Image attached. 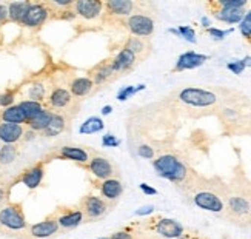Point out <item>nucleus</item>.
I'll return each instance as SVG.
<instances>
[{"instance_id":"1","label":"nucleus","mask_w":251,"mask_h":239,"mask_svg":"<svg viewBox=\"0 0 251 239\" xmlns=\"http://www.w3.org/2000/svg\"><path fill=\"white\" fill-rule=\"evenodd\" d=\"M225 216L237 225H251V184L247 179L226 184Z\"/></svg>"},{"instance_id":"2","label":"nucleus","mask_w":251,"mask_h":239,"mask_svg":"<svg viewBox=\"0 0 251 239\" xmlns=\"http://www.w3.org/2000/svg\"><path fill=\"white\" fill-rule=\"evenodd\" d=\"M191 193V202L198 209L210 212L214 214H225V190L226 184L216 186V184L206 182L203 184H191L188 187Z\"/></svg>"},{"instance_id":"3","label":"nucleus","mask_w":251,"mask_h":239,"mask_svg":"<svg viewBox=\"0 0 251 239\" xmlns=\"http://www.w3.org/2000/svg\"><path fill=\"white\" fill-rule=\"evenodd\" d=\"M152 168L156 170L157 176L167 179L176 186H191V170L185 162L176 155L165 153L154 158L152 160Z\"/></svg>"},{"instance_id":"4","label":"nucleus","mask_w":251,"mask_h":239,"mask_svg":"<svg viewBox=\"0 0 251 239\" xmlns=\"http://www.w3.org/2000/svg\"><path fill=\"white\" fill-rule=\"evenodd\" d=\"M28 221L24 207L19 202H6L0 205V233L6 236H16L28 229Z\"/></svg>"},{"instance_id":"5","label":"nucleus","mask_w":251,"mask_h":239,"mask_svg":"<svg viewBox=\"0 0 251 239\" xmlns=\"http://www.w3.org/2000/svg\"><path fill=\"white\" fill-rule=\"evenodd\" d=\"M79 101H75L73 94L70 93L68 86H51L48 99L45 102V106L52 113H62L70 117V111H73V116L77 114Z\"/></svg>"},{"instance_id":"6","label":"nucleus","mask_w":251,"mask_h":239,"mask_svg":"<svg viewBox=\"0 0 251 239\" xmlns=\"http://www.w3.org/2000/svg\"><path fill=\"white\" fill-rule=\"evenodd\" d=\"M124 27L128 29L131 36L147 39V40L154 34L156 29L154 19L147 13H142V11H137V13L124 19Z\"/></svg>"},{"instance_id":"7","label":"nucleus","mask_w":251,"mask_h":239,"mask_svg":"<svg viewBox=\"0 0 251 239\" xmlns=\"http://www.w3.org/2000/svg\"><path fill=\"white\" fill-rule=\"evenodd\" d=\"M179 102L193 106V108H208L217 104V94L203 90V88H196V86H188L177 93Z\"/></svg>"},{"instance_id":"8","label":"nucleus","mask_w":251,"mask_h":239,"mask_svg":"<svg viewBox=\"0 0 251 239\" xmlns=\"http://www.w3.org/2000/svg\"><path fill=\"white\" fill-rule=\"evenodd\" d=\"M77 207L82 210V213L85 216V222L86 221L93 222L97 219H102L103 216L110 212L111 204L106 202L103 198H100L99 194L90 193V194H85V196L80 199Z\"/></svg>"},{"instance_id":"9","label":"nucleus","mask_w":251,"mask_h":239,"mask_svg":"<svg viewBox=\"0 0 251 239\" xmlns=\"http://www.w3.org/2000/svg\"><path fill=\"white\" fill-rule=\"evenodd\" d=\"M51 17L52 8L50 2H31L20 25L29 29H37L45 25Z\"/></svg>"},{"instance_id":"10","label":"nucleus","mask_w":251,"mask_h":239,"mask_svg":"<svg viewBox=\"0 0 251 239\" xmlns=\"http://www.w3.org/2000/svg\"><path fill=\"white\" fill-rule=\"evenodd\" d=\"M59 233L60 229L56 216L50 214L48 218H45L40 222L29 224L28 229L22 235H19V239H51Z\"/></svg>"},{"instance_id":"11","label":"nucleus","mask_w":251,"mask_h":239,"mask_svg":"<svg viewBox=\"0 0 251 239\" xmlns=\"http://www.w3.org/2000/svg\"><path fill=\"white\" fill-rule=\"evenodd\" d=\"M86 170L90 171V175L93 178L97 179V182L111 179V178H117L116 164L111 159L100 156V155H96V156L91 158V160L88 162V165H86Z\"/></svg>"},{"instance_id":"12","label":"nucleus","mask_w":251,"mask_h":239,"mask_svg":"<svg viewBox=\"0 0 251 239\" xmlns=\"http://www.w3.org/2000/svg\"><path fill=\"white\" fill-rule=\"evenodd\" d=\"M52 214L56 216L60 232L74 230L85 222V216L79 207H59Z\"/></svg>"},{"instance_id":"13","label":"nucleus","mask_w":251,"mask_h":239,"mask_svg":"<svg viewBox=\"0 0 251 239\" xmlns=\"http://www.w3.org/2000/svg\"><path fill=\"white\" fill-rule=\"evenodd\" d=\"M96 155H97L96 151L86 148V147H79V145H62L54 151V156L56 158L73 160V162H75V164L83 165V167L88 165L91 158Z\"/></svg>"},{"instance_id":"14","label":"nucleus","mask_w":251,"mask_h":239,"mask_svg":"<svg viewBox=\"0 0 251 239\" xmlns=\"http://www.w3.org/2000/svg\"><path fill=\"white\" fill-rule=\"evenodd\" d=\"M73 11L77 17L93 22L103 14L105 8L103 2H100V0H75L73 5Z\"/></svg>"},{"instance_id":"15","label":"nucleus","mask_w":251,"mask_h":239,"mask_svg":"<svg viewBox=\"0 0 251 239\" xmlns=\"http://www.w3.org/2000/svg\"><path fill=\"white\" fill-rule=\"evenodd\" d=\"M97 190H99V196L103 198L106 202L114 204L119 199L122 198L124 194V182L119 179V178H111V179H106V181H99L96 184Z\"/></svg>"},{"instance_id":"16","label":"nucleus","mask_w":251,"mask_h":239,"mask_svg":"<svg viewBox=\"0 0 251 239\" xmlns=\"http://www.w3.org/2000/svg\"><path fill=\"white\" fill-rule=\"evenodd\" d=\"M103 8L106 11V16L126 19L131 14L137 13V3L133 0H106L103 2Z\"/></svg>"},{"instance_id":"17","label":"nucleus","mask_w":251,"mask_h":239,"mask_svg":"<svg viewBox=\"0 0 251 239\" xmlns=\"http://www.w3.org/2000/svg\"><path fill=\"white\" fill-rule=\"evenodd\" d=\"M88 78H91V80L94 82L96 86H102L108 82H111L113 79H116L117 76L113 70L111 57L94 65V67L88 71Z\"/></svg>"},{"instance_id":"18","label":"nucleus","mask_w":251,"mask_h":239,"mask_svg":"<svg viewBox=\"0 0 251 239\" xmlns=\"http://www.w3.org/2000/svg\"><path fill=\"white\" fill-rule=\"evenodd\" d=\"M45 173H47L45 164H43V162H37V164L31 165L29 168H26L24 173H22L19 181L24 184L28 190H36L42 186Z\"/></svg>"},{"instance_id":"19","label":"nucleus","mask_w":251,"mask_h":239,"mask_svg":"<svg viewBox=\"0 0 251 239\" xmlns=\"http://www.w3.org/2000/svg\"><path fill=\"white\" fill-rule=\"evenodd\" d=\"M137 63H139L137 57L134 56L133 53H129L125 48H121L116 56L111 57V65H113V70H114L116 76H121V74L133 71Z\"/></svg>"},{"instance_id":"20","label":"nucleus","mask_w":251,"mask_h":239,"mask_svg":"<svg viewBox=\"0 0 251 239\" xmlns=\"http://www.w3.org/2000/svg\"><path fill=\"white\" fill-rule=\"evenodd\" d=\"M25 125L0 122V144L2 145H17L22 142L25 134Z\"/></svg>"},{"instance_id":"21","label":"nucleus","mask_w":251,"mask_h":239,"mask_svg":"<svg viewBox=\"0 0 251 239\" xmlns=\"http://www.w3.org/2000/svg\"><path fill=\"white\" fill-rule=\"evenodd\" d=\"M210 59V56L206 54H201V53H196V51H187L179 56L176 65H174L173 71L174 73H179V71H187V70H194V68H199L202 65Z\"/></svg>"},{"instance_id":"22","label":"nucleus","mask_w":251,"mask_h":239,"mask_svg":"<svg viewBox=\"0 0 251 239\" xmlns=\"http://www.w3.org/2000/svg\"><path fill=\"white\" fill-rule=\"evenodd\" d=\"M154 232L162 236V238H165V239H179L183 236V225L176 221V219H170V218H162L156 222L154 225Z\"/></svg>"},{"instance_id":"23","label":"nucleus","mask_w":251,"mask_h":239,"mask_svg":"<svg viewBox=\"0 0 251 239\" xmlns=\"http://www.w3.org/2000/svg\"><path fill=\"white\" fill-rule=\"evenodd\" d=\"M94 82L88 76H75L68 83V90L75 101H82L83 97L90 96L94 90Z\"/></svg>"},{"instance_id":"24","label":"nucleus","mask_w":251,"mask_h":239,"mask_svg":"<svg viewBox=\"0 0 251 239\" xmlns=\"http://www.w3.org/2000/svg\"><path fill=\"white\" fill-rule=\"evenodd\" d=\"M51 86H48V83L45 80H32L25 86V97L28 101H34L39 104L45 105L47 99H48V94H50Z\"/></svg>"},{"instance_id":"25","label":"nucleus","mask_w":251,"mask_h":239,"mask_svg":"<svg viewBox=\"0 0 251 239\" xmlns=\"http://www.w3.org/2000/svg\"><path fill=\"white\" fill-rule=\"evenodd\" d=\"M68 122H70V117L68 116H65L62 113H54L50 125L45 130H43L40 134L43 137H48V139L57 137V136H60L65 132V130L68 128Z\"/></svg>"},{"instance_id":"26","label":"nucleus","mask_w":251,"mask_h":239,"mask_svg":"<svg viewBox=\"0 0 251 239\" xmlns=\"http://www.w3.org/2000/svg\"><path fill=\"white\" fill-rule=\"evenodd\" d=\"M122 48L128 50L129 53H133L134 56L137 57V60L145 59L150 54V51H151V45L148 43L147 39H140V37H134V36L126 37Z\"/></svg>"},{"instance_id":"27","label":"nucleus","mask_w":251,"mask_h":239,"mask_svg":"<svg viewBox=\"0 0 251 239\" xmlns=\"http://www.w3.org/2000/svg\"><path fill=\"white\" fill-rule=\"evenodd\" d=\"M245 13H247L245 8H216L213 11V16L217 20L233 25V24H241Z\"/></svg>"},{"instance_id":"28","label":"nucleus","mask_w":251,"mask_h":239,"mask_svg":"<svg viewBox=\"0 0 251 239\" xmlns=\"http://www.w3.org/2000/svg\"><path fill=\"white\" fill-rule=\"evenodd\" d=\"M0 122H9V124H19V125H26L28 119L25 113L22 111V108L14 104L8 108L0 110Z\"/></svg>"},{"instance_id":"29","label":"nucleus","mask_w":251,"mask_h":239,"mask_svg":"<svg viewBox=\"0 0 251 239\" xmlns=\"http://www.w3.org/2000/svg\"><path fill=\"white\" fill-rule=\"evenodd\" d=\"M52 116H54V113L51 110H48V108L45 106L36 117H32L31 121H28L26 127L29 130H32V132H36V133H42L43 130H45L50 125Z\"/></svg>"},{"instance_id":"30","label":"nucleus","mask_w":251,"mask_h":239,"mask_svg":"<svg viewBox=\"0 0 251 239\" xmlns=\"http://www.w3.org/2000/svg\"><path fill=\"white\" fill-rule=\"evenodd\" d=\"M31 2H11L8 3V20L13 22V24H22V20L25 17V13L29 6Z\"/></svg>"},{"instance_id":"31","label":"nucleus","mask_w":251,"mask_h":239,"mask_svg":"<svg viewBox=\"0 0 251 239\" xmlns=\"http://www.w3.org/2000/svg\"><path fill=\"white\" fill-rule=\"evenodd\" d=\"M105 127L103 121L100 117H97V116H93V117H88L86 121L82 124L80 127V133L82 134H94V133H99L102 132Z\"/></svg>"},{"instance_id":"32","label":"nucleus","mask_w":251,"mask_h":239,"mask_svg":"<svg viewBox=\"0 0 251 239\" xmlns=\"http://www.w3.org/2000/svg\"><path fill=\"white\" fill-rule=\"evenodd\" d=\"M17 105L22 108V111L25 113L28 121H31L32 117H36L43 110V108H45V105H43V104H39V102H34V101H28V99L20 101Z\"/></svg>"},{"instance_id":"33","label":"nucleus","mask_w":251,"mask_h":239,"mask_svg":"<svg viewBox=\"0 0 251 239\" xmlns=\"http://www.w3.org/2000/svg\"><path fill=\"white\" fill-rule=\"evenodd\" d=\"M19 156V147L17 145H2L0 148V165L6 167L17 159Z\"/></svg>"},{"instance_id":"34","label":"nucleus","mask_w":251,"mask_h":239,"mask_svg":"<svg viewBox=\"0 0 251 239\" xmlns=\"http://www.w3.org/2000/svg\"><path fill=\"white\" fill-rule=\"evenodd\" d=\"M17 91L19 88H8L3 93H0V106H2V110L16 104Z\"/></svg>"},{"instance_id":"35","label":"nucleus","mask_w":251,"mask_h":239,"mask_svg":"<svg viewBox=\"0 0 251 239\" xmlns=\"http://www.w3.org/2000/svg\"><path fill=\"white\" fill-rule=\"evenodd\" d=\"M142 90H145V85H142V83L140 85H136V86L128 85V86H125V88H122L121 91L117 93V101L125 102L126 99H129L131 96H134L136 93H139Z\"/></svg>"},{"instance_id":"36","label":"nucleus","mask_w":251,"mask_h":239,"mask_svg":"<svg viewBox=\"0 0 251 239\" xmlns=\"http://www.w3.org/2000/svg\"><path fill=\"white\" fill-rule=\"evenodd\" d=\"M239 31L245 39H251V9L247 11L241 24H239Z\"/></svg>"},{"instance_id":"37","label":"nucleus","mask_w":251,"mask_h":239,"mask_svg":"<svg viewBox=\"0 0 251 239\" xmlns=\"http://www.w3.org/2000/svg\"><path fill=\"white\" fill-rule=\"evenodd\" d=\"M177 32H179V37L185 39L190 43H196V31L194 28L188 27V25H182L177 28Z\"/></svg>"},{"instance_id":"38","label":"nucleus","mask_w":251,"mask_h":239,"mask_svg":"<svg viewBox=\"0 0 251 239\" xmlns=\"http://www.w3.org/2000/svg\"><path fill=\"white\" fill-rule=\"evenodd\" d=\"M247 0H221L216 3L217 8H247Z\"/></svg>"},{"instance_id":"39","label":"nucleus","mask_w":251,"mask_h":239,"mask_svg":"<svg viewBox=\"0 0 251 239\" xmlns=\"http://www.w3.org/2000/svg\"><path fill=\"white\" fill-rule=\"evenodd\" d=\"M233 29L230 28V29H219V28H213V27H210L208 29H206V34H208L211 39H214V40H224L228 34H230Z\"/></svg>"},{"instance_id":"40","label":"nucleus","mask_w":251,"mask_h":239,"mask_svg":"<svg viewBox=\"0 0 251 239\" xmlns=\"http://www.w3.org/2000/svg\"><path fill=\"white\" fill-rule=\"evenodd\" d=\"M137 155L140 158H144V159H154L156 158V151H154V148H152L151 145L142 144L137 148Z\"/></svg>"},{"instance_id":"41","label":"nucleus","mask_w":251,"mask_h":239,"mask_svg":"<svg viewBox=\"0 0 251 239\" xmlns=\"http://www.w3.org/2000/svg\"><path fill=\"white\" fill-rule=\"evenodd\" d=\"M226 68L230 70L231 73H234V74H237V76H241V74L245 71V65H244V62H242V59H241V60L228 62V63H226Z\"/></svg>"},{"instance_id":"42","label":"nucleus","mask_w":251,"mask_h":239,"mask_svg":"<svg viewBox=\"0 0 251 239\" xmlns=\"http://www.w3.org/2000/svg\"><path fill=\"white\" fill-rule=\"evenodd\" d=\"M119 144H121V140H119L114 134H111V133H108V134H105L103 137H102V145L103 147H106V148H114V147H117Z\"/></svg>"},{"instance_id":"43","label":"nucleus","mask_w":251,"mask_h":239,"mask_svg":"<svg viewBox=\"0 0 251 239\" xmlns=\"http://www.w3.org/2000/svg\"><path fill=\"white\" fill-rule=\"evenodd\" d=\"M110 239H136L133 233H129L126 230H121V232H116L110 236Z\"/></svg>"},{"instance_id":"44","label":"nucleus","mask_w":251,"mask_h":239,"mask_svg":"<svg viewBox=\"0 0 251 239\" xmlns=\"http://www.w3.org/2000/svg\"><path fill=\"white\" fill-rule=\"evenodd\" d=\"M8 22V6L6 3H0V27Z\"/></svg>"},{"instance_id":"45","label":"nucleus","mask_w":251,"mask_h":239,"mask_svg":"<svg viewBox=\"0 0 251 239\" xmlns=\"http://www.w3.org/2000/svg\"><path fill=\"white\" fill-rule=\"evenodd\" d=\"M139 188H140L142 193L148 194V196H154V194H157V190H156V188H152L151 186H148V184H140Z\"/></svg>"},{"instance_id":"46","label":"nucleus","mask_w":251,"mask_h":239,"mask_svg":"<svg viewBox=\"0 0 251 239\" xmlns=\"http://www.w3.org/2000/svg\"><path fill=\"white\" fill-rule=\"evenodd\" d=\"M154 212V205H147V207H142L136 212L137 216H145V214H151Z\"/></svg>"},{"instance_id":"47","label":"nucleus","mask_w":251,"mask_h":239,"mask_svg":"<svg viewBox=\"0 0 251 239\" xmlns=\"http://www.w3.org/2000/svg\"><path fill=\"white\" fill-rule=\"evenodd\" d=\"M36 136H37V133L28 128V130H25V134H24V139H22V142H29V140L36 139Z\"/></svg>"},{"instance_id":"48","label":"nucleus","mask_w":251,"mask_h":239,"mask_svg":"<svg viewBox=\"0 0 251 239\" xmlns=\"http://www.w3.org/2000/svg\"><path fill=\"white\" fill-rule=\"evenodd\" d=\"M8 202V191L5 187H0V205H3Z\"/></svg>"},{"instance_id":"49","label":"nucleus","mask_w":251,"mask_h":239,"mask_svg":"<svg viewBox=\"0 0 251 239\" xmlns=\"http://www.w3.org/2000/svg\"><path fill=\"white\" fill-rule=\"evenodd\" d=\"M222 113H224L228 119H233V117H236V116H237L236 110H233V108H224Z\"/></svg>"},{"instance_id":"50","label":"nucleus","mask_w":251,"mask_h":239,"mask_svg":"<svg viewBox=\"0 0 251 239\" xmlns=\"http://www.w3.org/2000/svg\"><path fill=\"white\" fill-rule=\"evenodd\" d=\"M201 24H202V27H203V28L208 29V28H210V25H211V20H210L208 17H202V19H201Z\"/></svg>"},{"instance_id":"51","label":"nucleus","mask_w":251,"mask_h":239,"mask_svg":"<svg viewBox=\"0 0 251 239\" xmlns=\"http://www.w3.org/2000/svg\"><path fill=\"white\" fill-rule=\"evenodd\" d=\"M111 111H113V106H111V105H105V106L102 108V114H103V116L111 114Z\"/></svg>"},{"instance_id":"52","label":"nucleus","mask_w":251,"mask_h":239,"mask_svg":"<svg viewBox=\"0 0 251 239\" xmlns=\"http://www.w3.org/2000/svg\"><path fill=\"white\" fill-rule=\"evenodd\" d=\"M242 62H244V65H245V68L251 67V56H245V57L242 59Z\"/></svg>"},{"instance_id":"53","label":"nucleus","mask_w":251,"mask_h":239,"mask_svg":"<svg viewBox=\"0 0 251 239\" xmlns=\"http://www.w3.org/2000/svg\"><path fill=\"white\" fill-rule=\"evenodd\" d=\"M97 239H110V236H102V238H97Z\"/></svg>"},{"instance_id":"54","label":"nucleus","mask_w":251,"mask_h":239,"mask_svg":"<svg viewBox=\"0 0 251 239\" xmlns=\"http://www.w3.org/2000/svg\"><path fill=\"white\" fill-rule=\"evenodd\" d=\"M0 148H2V144H0Z\"/></svg>"}]
</instances>
